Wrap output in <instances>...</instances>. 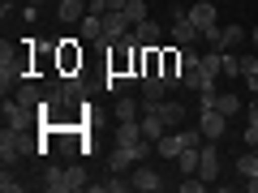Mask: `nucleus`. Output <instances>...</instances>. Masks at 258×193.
<instances>
[{
	"mask_svg": "<svg viewBox=\"0 0 258 193\" xmlns=\"http://www.w3.org/2000/svg\"><path fill=\"white\" fill-rule=\"evenodd\" d=\"M26 150H30L26 129H9V125H5V133H0V159H5V167H13Z\"/></svg>",
	"mask_w": 258,
	"mask_h": 193,
	"instance_id": "nucleus-1",
	"label": "nucleus"
},
{
	"mask_svg": "<svg viewBox=\"0 0 258 193\" xmlns=\"http://www.w3.org/2000/svg\"><path fill=\"white\" fill-rule=\"evenodd\" d=\"M168 30H172V43L176 47H189V43H198V39H203V30H198V26H194V18H189V9H176L172 13V26H168Z\"/></svg>",
	"mask_w": 258,
	"mask_h": 193,
	"instance_id": "nucleus-2",
	"label": "nucleus"
},
{
	"mask_svg": "<svg viewBox=\"0 0 258 193\" xmlns=\"http://www.w3.org/2000/svg\"><path fill=\"white\" fill-rule=\"evenodd\" d=\"M129 184H134L138 193H159L164 189V176H159L155 167H147V163H134L129 167Z\"/></svg>",
	"mask_w": 258,
	"mask_h": 193,
	"instance_id": "nucleus-3",
	"label": "nucleus"
},
{
	"mask_svg": "<svg viewBox=\"0 0 258 193\" xmlns=\"http://www.w3.org/2000/svg\"><path fill=\"white\" fill-rule=\"evenodd\" d=\"M198 129H203V138H207V142H220L224 133H228V116H224V112H215V108H203Z\"/></svg>",
	"mask_w": 258,
	"mask_h": 193,
	"instance_id": "nucleus-4",
	"label": "nucleus"
},
{
	"mask_svg": "<svg viewBox=\"0 0 258 193\" xmlns=\"http://www.w3.org/2000/svg\"><path fill=\"white\" fill-rule=\"evenodd\" d=\"M181 86H185V90H207V86H215V77L203 69V56H198L194 64H185V69H181Z\"/></svg>",
	"mask_w": 258,
	"mask_h": 193,
	"instance_id": "nucleus-5",
	"label": "nucleus"
},
{
	"mask_svg": "<svg viewBox=\"0 0 258 193\" xmlns=\"http://www.w3.org/2000/svg\"><path fill=\"white\" fill-rule=\"evenodd\" d=\"M129 30H134V26H129L125 13H103V39H99V43H120Z\"/></svg>",
	"mask_w": 258,
	"mask_h": 193,
	"instance_id": "nucleus-6",
	"label": "nucleus"
},
{
	"mask_svg": "<svg viewBox=\"0 0 258 193\" xmlns=\"http://www.w3.org/2000/svg\"><path fill=\"white\" fill-rule=\"evenodd\" d=\"M18 103H22V108H30V112H39V108L47 103V86L22 82V86H18Z\"/></svg>",
	"mask_w": 258,
	"mask_h": 193,
	"instance_id": "nucleus-7",
	"label": "nucleus"
},
{
	"mask_svg": "<svg viewBox=\"0 0 258 193\" xmlns=\"http://www.w3.org/2000/svg\"><path fill=\"white\" fill-rule=\"evenodd\" d=\"M5 125L9 129H30V108H22L18 99L5 94Z\"/></svg>",
	"mask_w": 258,
	"mask_h": 193,
	"instance_id": "nucleus-8",
	"label": "nucleus"
},
{
	"mask_svg": "<svg viewBox=\"0 0 258 193\" xmlns=\"http://www.w3.org/2000/svg\"><path fill=\"white\" fill-rule=\"evenodd\" d=\"M168 90H172V86L164 82V73H142V94H147L151 103H159V99H168Z\"/></svg>",
	"mask_w": 258,
	"mask_h": 193,
	"instance_id": "nucleus-9",
	"label": "nucleus"
},
{
	"mask_svg": "<svg viewBox=\"0 0 258 193\" xmlns=\"http://www.w3.org/2000/svg\"><path fill=\"white\" fill-rule=\"evenodd\" d=\"M112 116L116 120H142V103L129 99V94H116V103H112Z\"/></svg>",
	"mask_w": 258,
	"mask_h": 193,
	"instance_id": "nucleus-10",
	"label": "nucleus"
},
{
	"mask_svg": "<svg viewBox=\"0 0 258 193\" xmlns=\"http://www.w3.org/2000/svg\"><path fill=\"white\" fill-rule=\"evenodd\" d=\"M56 18H60L64 26L82 22V18H86V0H60V5H56Z\"/></svg>",
	"mask_w": 258,
	"mask_h": 193,
	"instance_id": "nucleus-11",
	"label": "nucleus"
},
{
	"mask_svg": "<svg viewBox=\"0 0 258 193\" xmlns=\"http://www.w3.org/2000/svg\"><path fill=\"white\" fill-rule=\"evenodd\" d=\"M155 108H159V116H164L168 129H181V120H185V103H176V99H159Z\"/></svg>",
	"mask_w": 258,
	"mask_h": 193,
	"instance_id": "nucleus-12",
	"label": "nucleus"
},
{
	"mask_svg": "<svg viewBox=\"0 0 258 193\" xmlns=\"http://www.w3.org/2000/svg\"><path fill=\"white\" fill-rule=\"evenodd\" d=\"M142 142V120H116V146H134Z\"/></svg>",
	"mask_w": 258,
	"mask_h": 193,
	"instance_id": "nucleus-13",
	"label": "nucleus"
},
{
	"mask_svg": "<svg viewBox=\"0 0 258 193\" xmlns=\"http://www.w3.org/2000/svg\"><path fill=\"white\" fill-rule=\"evenodd\" d=\"M198 176H203L207 184L220 176V155H215V142H211V146H203V163H198Z\"/></svg>",
	"mask_w": 258,
	"mask_h": 193,
	"instance_id": "nucleus-14",
	"label": "nucleus"
},
{
	"mask_svg": "<svg viewBox=\"0 0 258 193\" xmlns=\"http://www.w3.org/2000/svg\"><path fill=\"white\" fill-rule=\"evenodd\" d=\"M189 18H194V26H198V30L215 26V5H211V0H198V5L189 9Z\"/></svg>",
	"mask_w": 258,
	"mask_h": 193,
	"instance_id": "nucleus-15",
	"label": "nucleus"
},
{
	"mask_svg": "<svg viewBox=\"0 0 258 193\" xmlns=\"http://www.w3.org/2000/svg\"><path fill=\"white\" fill-rule=\"evenodd\" d=\"M159 35H164V26H159V22H151V18L134 26V39H138L142 47H147V43H159Z\"/></svg>",
	"mask_w": 258,
	"mask_h": 193,
	"instance_id": "nucleus-16",
	"label": "nucleus"
},
{
	"mask_svg": "<svg viewBox=\"0 0 258 193\" xmlns=\"http://www.w3.org/2000/svg\"><path fill=\"white\" fill-rule=\"evenodd\" d=\"M78 30H82V39L99 43V39H103V18H99V13H86V18L78 22Z\"/></svg>",
	"mask_w": 258,
	"mask_h": 193,
	"instance_id": "nucleus-17",
	"label": "nucleus"
},
{
	"mask_svg": "<svg viewBox=\"0 0 258 193\" xmlns=\"http://www.w3.org/2000/svg\"><path fill=\"white\" fill-rule=\"evenodd\" d=\"M245 43V26H224L220 30V47L224 52H232V47H241Z\"/></svg>",
	"mask_w": 258,
	"mask_h": 193,
	"instance_id": "nucleus-18",
	"label": "nucleus"
},
{
	"mask_svg": "<svg viewBox=\"0 0 258 193\" xmlns=\"http://www.w3.org/2000/svg\"><path fill=\"white\" fill-rule=\"evenodd\" d=\"M134 82H138V73H112V69H108V82H103V86H108L112 94H125Z\"/></svg>",
	"mask_w": 258,
	"mask_h": 193,
	"instance_id": "nucleus-19",
	"label": "nucleus"
},
{
	"mask_svg": "<svg viewBox=\"0 0 258 193\" xmlns=\"http://www.w3.org/2000/svg\"><path fill=\"white\" fill-rule=\"evenodd\" d=\"M134 163H138V159H134L129 146H112V172H129Z\"/></svg>",
	"mask_w": 258,
	"mask_h": 193,
	"instance_id": "nucleus-20",
	"label": "nucleus"
},
{
	"mask_svg": "<svg viewBox=\"0 0 258 193\" xmlns=\"http://www.w3.org/2000/svg\"><path fill=\"white\" fill-rule=\"evenodd\" d=\"M43 189L47 193H64V167H43Z\"/></svg>",
	"mask_w": 258,
	"mask_h": 193,
	"instance_id": "nucleus-21",
	"label": "nucleus"
},
{
	"mask_svg": "<svg viewBox=\"0 0 258 193\" xmlns=\"http://www.w3.org/2000/svg\"><path fill=\"white\" fill-rule=\"evenodd\" d=\"M78 189H86V172L82 167H64V193H78Z\"/></svg>",
	"mask_w": 258,
	"mask_h": 193,
	"instance_id": "nucleus-22",
	"label": "nucleus"
},
{
	"mask_svg": "<svg viewBox=\"0 0 258 193\" xmlns=\"http://www.w3.org/2000/svg\"><path fill=\"white\" fill-rule=\"evenodd\" d=\"M215 112H224V116H237V112H241V94H215Z\"/></svg>",
	"mask_w": 258,
	"mask_h": 193,
	"instance_id": "nucleus-23",
	"label": "nucleus"
},
{
	"mask_svg": "<svg viewBox=\"0 0 258 193\" xmlns=\"http://www.w3.org/2000/svg\"><path fill=\"white\" fill-rule=\"evenodd\" d=\"M237 172L245 176V180H249V176H258V150H245V155L237 159Z\"/></svg>",
	"mask_w": 258,
	"mask_h": 193,
	"instance_id": "nucleus-24",
	"label": "nucleus"
},
{
	"mask_svg": "<svg viewBox=\"0 0 258 193\" xmlns=\"http://www.w3.org/2000/svg\"><path fill=\"white\" fill-rule=\"evenodd\" d=\"M125 18H129V26H138V22H147V0H129Z\"/></svg>",
	"mask_w": 258,
	"mask_h": 193,
	"instance_id": "nucleus-25",
	"label": "nucleus"
},
{
	"mask_svg": "<svg viewBox=\"0 0 258 193\" xmlns=\"http://www.w3.org/2000/svg\"><path fill=\"white\" fill-rule=\"evenodd\" d=\"M74 64H82V56H78L74 47L64 43V47H60V69H64V73H74Z\"/></svg>",
	"mask_w": 258,
	"mask_h": 193,
	"instance_id": "nucleus-26",
	"label": "nucleus"
},
{
	"mask_svg": "<svg viewBox=\"0 0 258 193\" xmlns=\"http://www.w3.org/2000/svg\"><path fill=\"white\" fill-rule=\"evenodd\" d=\"M224 77H241V56L224 52Z\"/></svg>",
	"mask_w": 258,
	"mask_h": 193,
	"instance_id": "nucleus-27",
	"label": "nucleus"
},
{
	"mask_svg": "<svg viewBox=\"0 0 258 193\" xmlns=\"http://www.w3.org/2000/svg\"><path fill=\"white\" fill-rule=\"evenodd\" d=\"M181 189H185V193H203V189H207V180H203V176H185Z\"/></svg>",
	"mask_w": 258,
	"mask_h": 193,
	"instance_id": "nucleus-28",
	"label": "nucleus"
},
{
	"mask_svg": "<svg viewBox=\"0 0 258 193\" xmlns=\"http://www.w3.org/2000/svg\"><path fill=\"white\" fill-rule=\"evenodd\" d=\"M249 73H258V52L254 56H241V77H249Z\"/></svg>",
	"mask_w": 258,
	"mask_h": 193,
	"instance_id": "nucleus-29",
	"label": "nucleus"
},
{
	"mask_svg": "<svg viewBox=\"0 0 258 193\" xmlns=\"http://www.w3.org/2000/svg\"><path fill=\"white\" fill-rule=\"evenodd\" d=\"M203 108H215V86H207V90H198V112Z\"/></svg>",
	"mask_w": 258,
	"mask_h": 193,
	"instance_id": "nucleus-30",
	"label": "nucleus"
},
{
	"mask_svg": "<svg viewBox=\"0 0 258 193\" xmlns=\"http://www.w3.org/2000/svg\"><path fill=\"white\" fill-rule=\"evenodd\" d=\"M0 189H5V193H18L22 189V180H13V176H9V167H5V176H0Z\"/></svg>",
	"mask_w": 258,
	"mask_h": 193,
	"instance_id": "nucleus-31",
	"label": "nucleus"
},
{
	"mask_svg": "<svg viewBox=\"0 0 258 193\" xmlns=\"http://www.w3.org/2000/svg\"><path fill=\"white\" fill-rule=\"evenodd\" d=\"M103 5H108V13H125L129 9V0H103Z\"/></svg>",
	"mask_w": 258,
	"mask_h": 193,
	"instance_id": "nucleus-32",
	"label": "nucleus"
},
{
	"mask_svg": "<svg viewBox=\"0 0 258 193\" xmlns=\"http://www.w3.org/2000/svg\"><path fill=\"white\" fill-rule=\"evenodd\" d=\"M245 146H258V125H245Z\"/></svg>",
	"mask_w": 258,
	"mask_h": 193,
	"instance_id": "nucleus-33",
	"label": "nucleus"
},
{
	"mask_svg": "<svg viewBox=\"0 0 258 193\" xmlns=\"http://www.w3.org/2000/svg\"><path fill=\"white\" fill-rule=\"evenodd\" d=\"M245 116H249V125H258V99L249 103V112H245Z\"/></svg>",
	"mask_w": 258,
	"mask_h": 193,
	"instance_id": "nucleus-34",
	"label": "nucleus"
},
{
	"mask_svg": "<svg viewBox=\"0 0 258 193\" xmlns=\"http://www.w3.org/2000/svg\"><path fill=\"white\" fill-rule=\"evenodd\" d=\"M245 82H249V90H254V94H258V73H249V77H245Z\"/></svg>",
	"mask_w": 258,
	"mask_h": 193,
	"instance_id": "nucleus-35",
	"label": "nucleus"
},
{
	"mask_svg": "<svg viewBox=\"0 0 258 193\" xmlns=\"http://www.w3.org/2000/svg\"><path fill=\"white\" fill-rule=\"evenodd\" d=\"M249 39H254V47H258V26H254V30H249Z\"/></svg>",
	"mask_w": 258,
	"mask_h": 193,
	"instance_id": "nucleus-36",
	"label": "nucleus"
},
{
	"mask_svg": "<svg viewBox=\"0 0 258 193\" xmlns=\"http://www.w3.org/2000/svg\"><path fill=\"white\" fill-rule=\"evenodd\" d=\"M30 5H43V0H30Z\"/></svg>",
	"mask_w": 258,
	"mask_h": 193,
	"instance_id": "nucleus-37",
	"label": "nucleus"
},
{
	"mask_svg": "<svg viewBox=\"0 0 258 193\" xmlns=\"http://www.w3.org/2000/svg\"><path fill=\"white\" fill-rule=\"evenodd\" d=\"M249 150H258V146H249Z\"/></svg>",
	"mask_w": 258,
	"mask_h": 193,
	"instance_id": "nucleus-38",
	"label": "nucleus"
}]
</instances>
